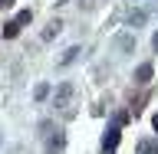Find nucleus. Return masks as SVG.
<instances>
[{
	"mask_svg": "<svg viewBox=\"0 0 158 154\" xmlns=\"http://www.w3.org/2000/svg\"><path fill=\"white\" fill-rule=\"evenodd\" d=\"M118 121L115 125H109V131L102 135V154H115V148H118Z\"/></svg>",
	"mask_w": 158,
	"mask_h": 154,
	"instance_id": "nucleus-1",
	"label": "nucleus"
},
{
	"mask_svg": "<svg viewBox=\"0 0 158 154\" xmlns=\"http://www.w3.org/2000/svg\"><path fill=\"white\" fill-rule=\"evenodd\" d=\"M20 26H23L20 20H10L7 26H3V36H7V39H13V36H17V33H20Z\"/></svg>",
	"mask_w": 158,
	"mask_h": 154,
	"instance_id": "nucleus-2",
	"label": "nucleus"
},
{
	"mask_svg": "<svg viewBox=\"0 0 158 154\" xmlns=\"http://www.w3.org/2000/svg\"><path fill=\"white\" fill-rule=\"evenodd\" d=\"M148 79H152V66L145 62V66H138V72H135V82H142V85H145Z\"/></svg>",
	"mask_w": 158,
	"mask_h": 154,
	"instance_id": "nucleus-3",
	"label": "nucleus"
},
{
	"mask_svg": "<svg viewBox=\"0 0 158 154\" xmlns=\"http://www.w3.org/2000/svg\"><path fill=\"white\" fill-rule=\"evenodd\" d=\"M138 154H158V141H142V144H138Z\"/></svg>",
	"mask_w": 158,
	"mask_h": 154,
	"instance_id": "nucleus-4",
	"label": "nucleus"
},
{
	"mask_svg": "<svg viewBox=\"0 0 158 154\" xmlns=\"http://www.w3.org/2000/svg\"><path fill=\"white\" fill-rule=\"evenodd\" d=\"M13 7V0H0V10H10Z\"/></svg>",
	"mask_w": 158,
	"mask_h": 154,
	"instance_id": "nucleus-5",
	"label": "nucleus"
},
{
	"mask_svg": "<svg viewBox=\"0 0 158 154\" xmlns=\"http://www.w3.org/2000/svg\"><path fill=\"white\" fill-rule=\"evenodd\" d=\"M155 131H158V115H155Z\"/></svg>",
	"mask_w": 158,
	"mask_h": 154,
	"instance_id": "nucleus-6",
	"label": "nucleus"
}]
</instances>
